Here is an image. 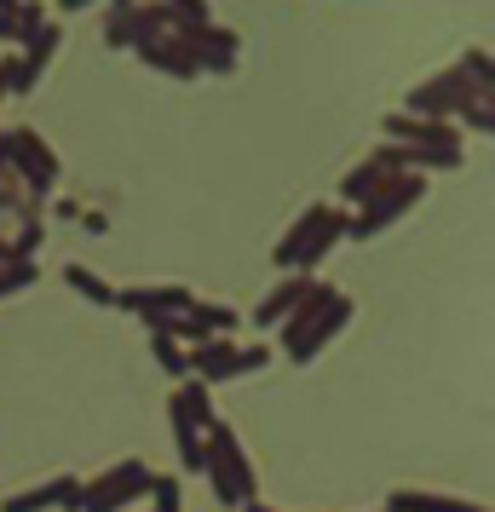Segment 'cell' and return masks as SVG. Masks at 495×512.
<instances>
[{
	"mask_svg": "<svg viewBox=\"0 0 495 512\" xmlns=\"http://www.w3.org/2000/svg\"><path fill=\"white\" fill-rule=\"evenodd\" d=\"M202 449H208V466H202V478H208L213 501L219 507H248V501H260V478H254V461H248V449H242V438H236V426H208V438H202Z\"/></svg>",
	"mask_w": 495,
	"mask_h": 512,
	"instance_id": "3",
	"label": "cell"
},
{
	"mask_svg": "<svg viewBox=\"0 0 495 512\" xmlns=\"http://www.w3.org/2000/svg\"><path fill=\"white\" fill-rule=\"evenodd\" d=\"M495 87H472L461 70H438L426 75L421 87H409V98H403V116H421V121H449L455 127V116L467 110V104H490Z\"/></svg>",
	"mask_w": 495,
	"mask_h": 512,
	"instance_id": "6",
	"label": "cell"
},
{
	"mask_svg": "<svg viewBox=\"0 0 495 512\" xmlns=\"http://www.w3.org/2000/svg\"><path fill=\"white\" fill-rule=\"evenodd\" d=\"M236 512H277V507H265V501H248V507H236Z\"/></svg>",
	"mask_w": 495,
	"mask_h": 512,
	"instance_id": "32",
	"label": "cell"
},
{
	"mask_svg": "<svg viewBox=\"0 0 495 512\" xmlns=\"http://www.w3.org/2000/svg\"><path fill=\"white\" fill-rule=\"evenodd\" d=\"M6 144H12V179H18V190H24L29 213H41V208H47V196L58 190V179H64L58 150H52L35 127H12Z\"/></svg>",
	"mask_w": 495,
	"mask_h": 512,
	"instance_id": "5",
	"label": "cell"
},
{
	"mask_svg": "<svg viewBox=\"0 0 495 512\" xmlns=\"http://www.w3.org/2000/svg\"><path fill=\"white\" fill-rule=\"evenodd\" d=\"M386 512H490L484 501H467V495H432V489H392L386 495Z\"/></svg>",
	"mask_w": 495,
	"mask_h": 512,
	"instance_id": "16",
	"label": "cell"
},
{
	"mask_svg": "<svg viewBox=\"0 0 495 512\" xmlns=\"http://www.w3.org/2000/svg\"><path fill=\"white\" fill-rule=\"evenodd\" d=\"M58 41H64V29H58V24H47V29H41V35H35V41L24 47V52H18V58H24V64H29L35 75H41V70L52 64V58H58Z\"/></svg>",
	"mask_w": 495,
	"mask_h": 512,
	"instance_id": "25",
	"label": "cell"
},
{
	"mask_svg": "<svg viewBox=\"0 0 495 512\" xmlns=\"http://www.w3.org/2000/svg\"><path fill=\"white\" fill-rule=\"evenodd\" d=\"M346 236V208H334V202H311L294 225H288V236L271 248V265L283 271V277H311L323 259H329V248Z\"/></svg>",
	"mask_w": 495,
	"mask_h": 512,
	"instance_id": "2",
	"label": "cell"
},
{
	"mask_svg": "<svg viewBox=\"0 0 495 512\" xmlns=\"http://www.w3.org/2000/svg\"><path fill=\"white\" fill-rule=\"evenodd\" d=\"M173 397L190 409V420H196V432H202V438H208V426H219V415H213V392L202 386V380H179Z\"/></svg>",
	"mask_w": 495,
	"mask_h": 512,
	"instance_id": "20",
	"label": "cell"
},
{
	"mask_svg": "<svg viewBox=\"0 0 495 512\" xmlns=\"http://www.w3.org/2000/svg\"><path fill=\"white\" fill-rule=\"evenodd\" d=\"M0 98H6V87H0Z\"/></svg>",
	"mask_w": 495,
	"mask_h": 512,
	"instance_id": "34",
	"label": "cell"
},
{
	"mask_svg": "<svg viewBox=\"0 0 495 512\" xmlns=\"http://www.w3.org/2000/svg\"><path fill=\"white\" fill-rule=\"evenodd\" d=\"M133 52H139V58L150 64V70L173 75V81H196V75H202V64H196V52H190L185 41L173 35V29H167L162 41H144V47H133Z\"/></svg>",
	"mask_w": 495,
	"mask_h": 512,
	"instance_id": "14",
	"label": "cell"
},
{
	"mask_svg": "<svg viewBox=\"0 0 495 512\" xmlns=\"http://www.w3.org/2000/svg\"><path fill=\"white\" fill-rule=\"evenodd\" d=\"M173 35L196 52L202 75H231L236 58H242V35L213 18L208 0H173Z\"/></svg>",
	"mask_w": 495,
	"mask_h": 512,
	"instance_id": "4",
	"label": "cell"
},
{
	"mask_svg": "<svg viewBox=\"0 0 495 512\" xmlns=\"http://www.w3.org/2000/svg\"><path fill=\"white\" fill-rule=\"evenodd\" d=\"M156 484V472L144 461H116L110 472H98V478H81V512H121L144 501Z\"/></svg>",
	"mask_w": 495,
	"mask_h": 512,
	"instance_id": "9",
	"label": "cell"
},
{
	"mask_svg": "<svg viewBox=\"0 0 495 512\" xmlns=\"http://www.w3.org/2000/svg\"><path fill=\"white\" fill-rule=\"evenodd\" d=\"M150 512H185L179 478H167V472H156V484H150Z\"/></svg>",
	"mask_w": 495,
	"mask_h": 512,
	"instance_id": "28",
	"label": "cell"
},
{
	"mask_svg": "<svg viewBox=\"0 0 495 512\" xmlns=\"http://www.w3.org/2000/svg\"><path fill=\"white\" fill-rule=\"evenodd\" d=\"M0 265H6V242H0Z\"/></svg>",
	"mask_w": 495,
	"mask_h": 512,
	"instance_id": "33",
	"label": "cell"
},
{
	"mask_svg": "<svg viewBox=\"0 0 495 512\" xmlns=\"http://www.w3.org/2000/svg\"><path fill=\"white\" fill-rule=\"evenodd\" d=\"M47 242V219H18V236L6 242V259H35Z\"/></svg>",
	"mask_w": 495,
	"mask_h": 512,
	"instance_id": "24",
	"label": "cell"
},
{
	"mask_svg": "<svg viewBox=\"0 0 495 512\" xmlns=\"http://www.w3.org/2000/svg\"><path fill=\"white\" fill-rule=\"evenodd\" d=\"M167 420H173V449H179V466L185 472H202L208 466V449H202V432H196V420L179 397H167Z\"/></svg>",
	"mask_w": 495,
	"mask_h": 512,
	"instance_id": "17",
	"label": "cell"
},
{
	"mask_svg": "<svg viewBox=\"0 0 495 512\" xmlns=\"http://www.w3.org/2000/svg\"><path fill=\"white\" fill-rule=\"evenodd\" d=\"M380 512H386V507H380Z\"/></svg>",
	"mask_w": 495,
	"mask_h": 512,
	"instance_id": "35",
	"label": "cell"
},
{
	"mask_svg": "<svg viewBox=\"0 0 495 512\" xmlns=\"http://www.w3.org/2000/svg\"><path fill=\"white\" fill-rule=\"evenodd\" d=\"M81 512V478H47V484H35V489H24V495H6L0 501V512Z\"/></svg>",
	"mask_w": 495,
	"mask_h": 512,
	"instance_id": "13",
	"label": "cell"
},
{
	"mask_svg": "<svg viewBox=\"0 0 495 512\" xmlns=\"http://www.w3.org/2000/svg\"><path fill=\"white\" fill-rule=\"evenodd\" d=\"M311 288H317V277H283L271 294H265L260 305H254V328H265V334H277L283 328V317L294 311V305L306 300Z\"/></svg>",
	"mask_w": 495,
	"mask_h": 512,
	"instance_id": "15",
	"label": "cell"
},
{
	"mask_svg": "<svg viewBox=\"0 0 495 512\" xmlns=\"http://www.w3.org/2000/svg\"><path fill=\"white\" fill-rule=\"evenodd\" d=\"M81 225H87V231H93V236H104V225H110V219H104V213H98V208H81Z\"/></svg>",
	"mask_w": 495,
	"mask_h": 512,
	"instance_id": "30",
	"label": "cell"
},
{
	"mask_svg": "<svg viewBox=\"0 0 495 512\" xmlns=\"http://www.w3.org/2000/svg\"><path fill=\"white\" fill-rule=\"evenodd\" d=\"M35 81H41V75L29 70L24 58H18V52H12V58H0V87H6V98H24V93H35Z\"/></svg>",
	"mask_w": 495,
	"mask_h": 512,
	"instance_id": "26",
	"label": "cell"
},
{
	"mask_svg": "<svg viewBox=\"0 0 495 512\" xmlns=\"http://www.w3.org/2000/svg\"><path fill=\"white\" fill-rule=\"evenodd\" d=\"M133 35H139V0H116V6H104V47L133 52Z\"/></svg>",
	"mask_w": 495,
	"mask_h": 512,
	"instance_id": "18",
	"label": "cell"
},
{
	"mask_svg": "<svg viewBox=\"0 0 495 512\" xmlns=\"http://www.w3.org/2000/svg\"><path fill=\"white\" fill-rule=\"evenodd\" d=\"M409 173V150H398V144H375L363 162L346 173V185H340V202H352V208H363V202H375L380 190H392Z\"/></svg>",
	"mask_w": 495,
	"mask_h": 512,
	"instance_id": "11",
	"label": "cell"
},
{
	"mask_svg": "<svg viewBox=\"0 0 495 512\" xmlns=\"http://www.w3.org/2000/svg\"><path fill=\"white\" fill-rule=\"evenodd\" d=\"M35 282H41V265H35V259H6V265H0V300L29 294Z\"/></svg>",
	"mask_w": 495,
	"mask_h": 512,
	"instance_id": "23",
	"label": "cell"
},
{
	"mask_svg": "<svg viewBox=\"0 0 495 512\" xmlns=\"http://www.w3.org/2000/svg\"><path fill=\"white\" fill-rule=\"evenodd\" d=\"M0 41H12V6H0Z\"/></svg>",
	"mask_w": 495,
	"mask_h": 512,
	"instance_id": "31",
	"label": "cell"
},
{
	"mask_svg": "<svg viewBox=\"0 0 495 512\" xmlns=\"http://www.w3.org/2000/svg\"><path fill=\"white\" fill-rule=\"evenodd\" d=\"M455 70L467 75L472 87H495V64H490V47H467L461 52V64Z\"/></svg>",
	"mask_w": 495,
	"mask_h": 512,
	"instance_id": "27",
	"label": "cell"
},
{
	"mask_svg": "<svg viewBox=\"0 0 495 512\" xmlns=\"http://www.w3.org/2000/svg\"><path fill=\"white\" fill-rule=\"evenodd\" d=\"M415 202H426V179H421V173H403L398 185L380 190L375 202H363L357 213H346V236H357V242H375V236L386 231V225H398Z\"/></svg>",
	"mask_w": 495,
	"mask_h": 512,
	"instance_id": "10",
	"label": "cell"
},
{
	"mask_svg": "<svg viewBox=\"0 0 495 512\" xmlns=\"http://www.w3.org/2000/svg\"><path fill=\"white\" fill-rule=\"evenodd\" d=\"M455 121H461V127H472V133H495V98H490V104H467Z\"/></svg>",
	"mask_w": 495,
	"mask_h": 512,
	"instance_id": "29",
	"label": "cell"
},
{
	"mask_svg": "<svg viewBox=\"0 0 495 512\" xmlns=\"http://www.w3.org/2000/svg\"><path fill=\"white\" fill-rule=\"evenodd\" d=\"M150 357L167 380H190V346H179L173 334H150Z\"/></svg>",
	"mask_w": 495,
	"mask_h": 512,
	"instance_id": "21",
	"label": "cell"
},
{
	"mask_svg": "<svg viewBox=\"0 0 495 512\" xmlns=\"http://www.w3.org/2000/svg\"><path fill=\"white\" fill-rule=\"evenodd\" d=\"M380 133H386V144H403V150H467V139H461V127H449V121H421V116H403V110H392V116H380Z\"/></svg>",
	"mask_w": 495,
	"mask_h": 512,
	"instance_id": "12",
	"label": "cell"
},
{
	"mask_svg": "<svg viewBox=\"0 0 495 512\" xmlns=\"http://www.w3.org/2000/svg\"><path fill=\"white\" fill-rule=\"evenodd\" d=\"M47 24H52L47 6H35V0H12V47H29Z\"/></svg>",
	"mask_w": 495,
	"mask_h": 512,
	"instance_id": "22",
	"label": "cell"
},
{
	"mask_svg": "<svg viewBox=\"0 0 495 512\" xmlns=\"http://www.w3.org/2000/svg\"><path fill=\"white\" fill-rule=\"evenodd\" d=\"M352 311H357L352 294H340L334 282L317 277V288H311L306 300H300V305L283 317V328H277L283 357H288V363H311V357H317V351H323L334 334H340V328L352 323Z\"/></svg>",
	"mask_w": 495,
	"mask_h": 512,
	"instance_id": "1",
	"label": "cell"
},
{
	"mask_svg": "<svg viewBox=\"0 0 495 512\" xmlns=\"http://www.w3.org/2000/svg\"><path fill=\"white\" fill-rule=\"evenodd\" d=\"M64 282H70L81 300H93L98 311H116V288L98 277V271H87V265H64Z\"/></svg>",
	"mask_w": 495,
	"mask_h": 512,
	"instance_id": "19",
	"label": "cell"
},
{
	"mask_svg": "<svg viewBox=\"0 0 495 512\" xmlns=\"http://www.w3.org/2000/svg\"><path fill=\"white\" fill-rule=\"evenodd\" d=\"M116 311H133L150 334H173L185 328V311H190V288L179 282H156V288H116Z\"/></svg>",
	"mask_w": 495,
	"mask_h": 512,
	"instance_id": "8",
	"label": "cell"
},
{
	"mask_svg": "<svg viewBox=\"0 0 495 512\" xmlns=\"http://www.w3.org/2000/svg\"><path fill=\"white\" fill-rule=\"evenodd\" d=\"M260 369H271V346H236V340H196L190 346V380H202L208 392Z\"/></svg>",
	"mask_w": 495,
	"mask_h": 512,
	"instance_id": "7",
	"label": "cell"
}]
</instances>
